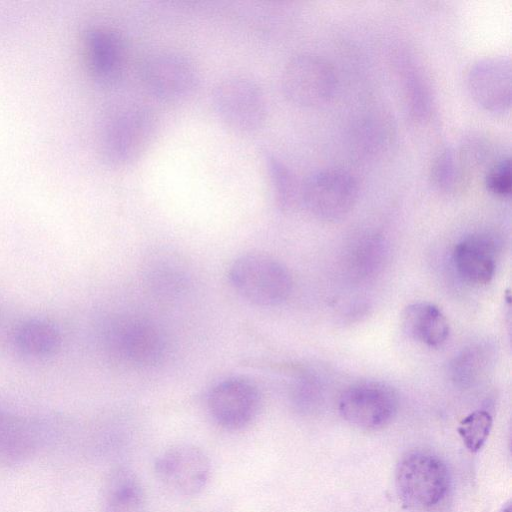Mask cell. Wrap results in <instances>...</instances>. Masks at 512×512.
<instances>
[{"label":"cell","instance_id":"cell-1","mask_svg":"<svg viewBox=\"0 0 512 512\" xmlns=\"http://www.w3.org/2000/svg\"><path fill=\"white\" fill-rule=\"evenodd\" d=\"M101 344L111 359L135 368L155 366L166 352V342L159 327L137 315L109 318L101 330Z\"/></svg>","mask_w":512,"mask_h":512},{"label":"cell","instance_id":"cell-2","mask_svg":"<svg viewBox=\"0 0 512 512\" xmlns=\"http://www.w3.org/2000/svg\"><path fill=\"white\" fill-rule=\"evenodd\" d=\"M450 484L446 463L429 451L415 450L399 461L395 487L404 508L427 509L437 505Z\"/></svg>","mask_w":512,"mask_h":512},{"label":"cell","instance_id":"cell-3","mask_svg":"<svg viewBox=\"0 0 512 512\" xmlns=\"http://www.w3.org/2000/svg\"><path fill=\"white\" fill-rule=\"evenodd\" d=\"M157 119L145 106H129L113 114L100 136V151L105 161L125 166L140 158L151 145Z\"/></svg>","mask_w":512,"mask_h":512},{"label":"cell","instance_id":"cell-4","mask_svg":"<svg viewBox=\"0 0 512 512\" xmlns=\"http://www.w3.org/2000/svg\"><path fill=\"white\" fill-rule=\"evenodd\" d=\"M229 279L247 301L258 306H276L290 295L292 279L286 267L264 253H247L233 261Z\"/></svg>","mask_w":512,"mask_h":512},{"label":"cell","instance_id":"cell-5","mask_svg":"<svg viewBox=\"0 0 512 512\" xmlns=\"http://www.w3.org/2000/svg\"><path fill=\"white\" fill-rule=\"evenodd\" d=\"M213 106L231 130L247 134L258 130L266 118V100L251 79L233 75L222 79L213 90Z\"/></svg>","mask_w":512,"mask_h":512},{"label":"cell","instance_id":"cell-6","mask_svg":"<svg viewBox=\"0 0 512 512\" xmlns=\"http://www.w3.org/2000/svg\"><path fill=\"white\" fill-rule=\"evenodd\" d=\"M281 84L286 98L295 105L315 108L329 102L337 87L333 66L310 53L292 57L285 65Z\"/></svg>","mask_w":512,"mask_h":512},{"label":"cell","instance_id":"cell-7","mask_svg":"<svg viewBox=\"0 0 512 512\" xmlns=\"http://www.w3.org/2000/svg\"><path fill=\"white\" fill-rule=\"evenodd\" d=\"M358 183L349 172L328 168L310 174L301 184L300 204L315 217L334 221L346 216L358 199Z\"/></svg>","mask_w":512,"mask_h":512},{"label":"cell","instance_id":"cell-8","mask_svg":"<svg viewBox=\"0 0 512 512\" xmlns=\"http://www.w3.org/2000/svg\"><path fill=\"white\" fill-rule=\"evenodd\" d=\"M399 398L395 389L381 381L367 380L345 389L338 403L342 418L349 424L375 430L386 426L395 417Z\"/></svg>","mask_w":512,"mask_h":512},{"label":"cell","instance_id":"cell-9","mask_svg":"<svg viewBox=\"0 0 512 512\" xmlns=\"http://www.w3.org/2000/svg\"><path fill=\"white\" fill-rule=\"evenodd\" d=\"M154 470L165 488L176 495L189 497L205 488L211 465L207 454L200 447L178 444L157 457Z\"/></svg>","mask_w":512,"mask_h":512},{"label":"cell","instance_id":"cell-10","mask_svg":"<svg viewBox=\"0 0 512 512\" xmlns=\"http://www.w3.org/2000/svg\"><path fill=\"white\" fill-rule=\"evenodd\" d=\"M142 81L155 98L178 102L190 96L198 82L193 63L175 52H158L150 55L141 69Z\"/></svg>","mask_w":512,"mask_h":512},{"label":"cell","instance_id":"cell-11","mask_svg":"<svg viewBox=\"0 0 512 512\" xmlns=\"http://www.w3.org/2000/svg\"><path fill=\"white\" fill-rule=\"evenodd\" d=\"M207 407L219 426L228 430H239L248 426L257 416L260 394L251 381L242 377H231L211 388Z\"/></svg>","mask_w":512,"mask_h":512},{"label":"cell","instance_id":"cell-12","mask_svg":"<svg viewBox=\"0 0 512 512\" xmlns=\"http://www.w3.org/2000/svg\"><path fill=\"white\" fill-rule=\"evenodd\" d=\"M466 82L470 96L485 111L498 114L510 109L512 69L508 57L479 59L470 67Z\"/></svg>","mask_w":512,"mask_h":512},{"label":"cell","instance_id":"cell-13","mask_svg":"<svg viewBox=\"0 0 512 512\" xmlns=\"http://www.w3.org/2000/svg\"><path fill=\"white\" fill-rule=\"evenodd\" d=\"M83 48L88 70L95 80L110 85L121 78L126 52L118 32L102 25L90 26L84 31Z\"/></svg>","mask_w":512,"mask_h":512},{"label":"cell","instance_id":"cell-14","mask_svg":"<svg viewBox=\"0 0 512 512\" xmlns=\"http://www.w3.org/2000/svg\"><path fill=\"white\" fill-rule=\"evenodd\" d=\"M498 242L489 233L465 236L454 247L453 262L459 276L469 284L485 285L494 277Z\"/></svg>","mask_w":512,"mask_h":512},{"label":"cell","instance_id":"cell-15","mask_svg":"<svg viewBox=\"0 0 512 512\" xmlns=\"http://www.w3.org/2000/svg\"><path fill=\"white\" fill-rule=\"evenodd\" d=\"M10 342L13 350L24 359L47 360L62 347L63 338L58 326L41 317H29L19 321L12 329Z\"/></svg>","mask_w":512,"mask_h":512},{"label":"cell","instance_id":"cell-16","mask_svg":"<svg viewBox=\"0 0 512 512\" xmlns=\"http://www.w3.org/2000/svg\"><path fill=\"white\" fill-rule=\"evenodd\" d=\"M401 323L410 338L429 347L441 346L449 336L446 316L429 302L408 305L402 312Z\"/></svg>","mask_w":512,"mask_h":512},{"label":"cell","instance_id":"cell-17","mask_svg":"<svg viewBox=\"0 0 512 512\" xmlns=\"http://www.w3.org/2000/svg\"><path fill=\"white\" fill-rule=\"evenodd\" d=\"M468 166L469 163L463 152L446 148L434 158L431 164L430 182L441 193L459 192L468 183Z\"/></svg>","mask_w":512,"mask_h":512},{"label":"cell","instance_id":"cell-18","mask_svg":"<svg viewBox=\"0 0 512 512\" xmlns=\"http://www.w3.org/2000/svg\"><path fill=\"white\" fill-rule=\"evenodd\" d=\"M144 490L138 477L129 469H117L108 484L105 512H141Z\"/></svg>","mask_w":512,"mask_h":512},{"label":"cell","instance_id":"cell-19","mask_svg":"<svg viewBox=\"0 0 512 512\" xmlns=\"http://www.w3.org/2000/svg\"><path fill=\"white\" fill-rule=\"evenodd\" d=\"M494 357L493 347L487 343L471 345L462 350L450 363L452 380L460 386H471L488 370Z\"/></svg>","mask_w":512,"mask_h":512},{"label":"cell","instance_id":"cell-20","mask_svg":"<svg viewBox=\"0 0 512 512\" xmlns=\"http://www.w3.org/2000/svg\"><path fill=\"white\" fill-rule=\"evenodd\" d=\"M387 247L384 240L376 235L358 239L348 253L347 262L352 274L369 277L377 274L385 264Z\"/></svg>","mask_w":512,"mask_h":512},{"label":"cell","instance_id":"cell-21","mask_svg":"<svg viewBox=\"0 0 512 512\" xmlns=\"http://www.w3.org/2000/svg\"><path fill=\"white\" fill-rule=\"evenodd\" d=\"M264 161L269 174L273 195L281 210H291L300 204L299 185L293 172L277 156L265 152Z\"/></svg>","mask_w":512,"mask_h":512},{"label":"cell","instance_id":"cell-22","mask_svg":"<svg viewBox=\"0 0 512 512\" xmlns=\"http://www.w3.org/2000/svg\"><path fill=\"white\" fill-rule=\"evenodd\" d=\"M492 423V416L486 410H475L460 422L457 431L470 452L475 453L482 448L490 434Z\"/></svg>","mask_w":512,"mask_h":512},{"label":"cell","instance_id":"cell-23","mask_svg":"<svg viewBox=\"0 0 512 512\" xmlns=\"http://www.w3.org/2000/svg\"><path fill=\"white\" fill-rule=\"evenodd\" d=\"M405 96L410 113L416 118H425L429 113L430 95L423 79L414 72L406 77Z\"/></svg>","mask_w":512,"mask_h":512},{"label":"cell","instance_id":"cell-24","mask_svg":"<svg viewBox=\"0 0 512 512\" xmlns=\"http://www.w3.org/2000/svg\"><path fill=\"white\" fill-rule=\"evenodd\" d=\"M485 186L495 196L501 198L510 197L512 191L510 157L498 160L487 170Z\"/></svg>","mask_w":512,"mask_h":512},{"label":"cell","instance_id":"cell-25","mask_svg":"<svg viewBox=\"0 0 512 512\" xmlns=\"http://www.w3.org/2000/svg\"><path fill=\"white\" fill-rule=\"evenodd\" d=\"M184 278L181 273L160 266L159 271L152 274V283L158 292L173 293L181 290Z\"/></svg>","mask_w":512,"mask_h":512},{"label":"cell","instance_id":"cell-26","mask_svg":"<svg viewBox=\"0 0 512 512\" xmlns=\"http://www.w3.org/2000/svg\"><path fill=\"white\" fill-rule=\"evenodd\" d=\"M0 318H1V314H0Z\"/></svg>","mask_w":512,"mask_h":512}]
</instances>
